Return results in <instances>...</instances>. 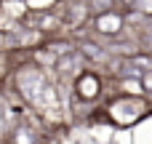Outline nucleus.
Returning a JSON list of instances; mask_svg holds the SVG:
<instances>
[{
  "label": "nucleus",
  "instance_id": "nucleus-1",
  "mask_svg": "<svg viewBox=\"0 0 152 144\" xmlns=\"http://www.w3.org/2000/svg\"><path fill=\"white\" fill-rule=\"evenodd\" d=\"M99 94H102V83H99V77L91 75V72L80 75V80H77V96H80V99H96Z\"/></svg>",
  "mask_w": 152,
  "mask_h": 144
},
{
  "label": "nucleus",
  "instance_id": "nucleus-2",
  "mask_svg": "<svg viewBox=\"0 0 152 144\" xmlns=\"http://www.w3.org/2000/svg\"><path fill=\"white\" fill-rule=\"evenodd\" d=\"M120 27H123V19H120L118 13L104 11V13L96 16V29H99L102 35H115V32H120Z\"/></svg>",
  "mask_w": 152,
  "mask_h": 144
},
{
  "label": "nucleus",
  "instance_id": "nucleus-3",
  "mask_svg": "<svg viewBox=\"0 0 152 144\" xmlns=\"http://www.w3.org/2000/svg\"><path fill=\"white\" fill-rule=\"evenodd\" d=\"M139 8H142V11H147V13H152V0H142V3H139Z\"/></svg>",
  "mask_w": 152,
  "mask_h": 144
},
{
  "label": "nucleus",
  "instance_id": "nucleus-4",
  "mask_svg": "<svg viewBox=\"0 0 152 144\" xmlns=\"http://www.w3.org/2000/svg\"><path fill=\"white\" fill-rule=\"evenodd\" d=\"M144 83H147V88H152V75L147 77V80H144Z\"/></svg>",
  "mask_w": 152,
  "mask_h": 144
}]
</instances>
